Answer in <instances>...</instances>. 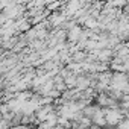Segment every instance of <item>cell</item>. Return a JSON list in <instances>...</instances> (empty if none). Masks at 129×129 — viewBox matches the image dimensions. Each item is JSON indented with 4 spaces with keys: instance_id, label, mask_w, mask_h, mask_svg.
Returning a JSON list of instances; mask_svg holds the SVG:
<instances>
[{
    "instance_id": "1",
    "label": "cell",
    "mask_w": 129,
    "mask_h": 129,
    "mask_svg": "<svg viewBox=\"0 0 129 129\" xmlns=\"http://www.w3.org/2000/svg\"><path fill=\"white\" fill-rule=\"evenodd\" d=\"M103 114H105V123H106V126H117L121 121V118H124V115L117 108H108V109L103 111Z\"/></svg>"
},
{
    "instance_id": "2",
    "label": "cell",
    "mask_w": 129,
    "mask_h": 129,
    "mask_svg": "<svg viewBox=\"0 0 129 129\" xmlns=\"http://www.w3.org/2000/svg\"><path fill=\"white\" fill-rule=\"evenodd\" d=\"M115 127H117V129H129V120H127V117L121 118V121H120Z\"/></svg>"
},
{
    "instance_id": "3",
    "label": "cell",
    "mask_w": 129,
    "mask_h": 129,
    "mask_svg": "<svg viewBox=\"0 0 129 129\" xmlns=\"http://www.w3.org/2000/svg\"><path fill=\"white\" fill-rule=\"evenodd\" d=\"M0 120H2V112H0Z\"/></svg>"
}]
</instances>
